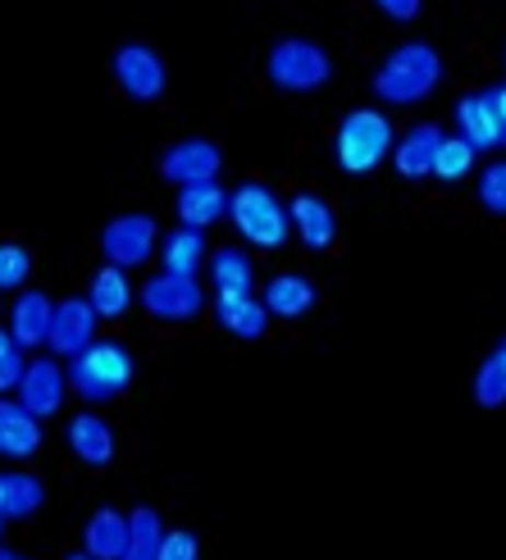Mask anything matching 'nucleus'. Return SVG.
I'll return each instance as SVG.
<instances>
[{
    "label": "nucleus",
    "instance_id": "obj_1",
    "mask_svg": "<svg viewBox=\"0 0 506 560\" xmlns=\"http://www.w3.org/2000/svg\"><path fill=\"white\" fill-rule=\"evenodd\" d=\"M438 82H442V55L429 42H402L375 69V96L383 105H419L438 92Z\"/></svg>",
    "mask_w": 506,
    "mask_h": 560
},
{
    "label": "nucleus",
    "instance_id": "obj_2",
    "mask_svg": "<svg viewBox=\"0 0 506 560\" xmlns=\"http://www.w3.org/2000/svg\"><path fill=\"white\" fill-rule=\"evenodd\" d=\"M133 383V355L119 342H88L78 355H69V387L82 401H115Z\"/></svg>",
    "mask_w": 506,
    "mask_h": 560
},
{
    "label": "nucleus",
    "instance_id": "obj_3",
    "mask_svg": "<svg viewBox=\"0 0 506 560\" xmlns=\"http://www.w3.org/2000/svg\"><path fill=\"white\" fill-rule=\"evenodd\" d=\"M392 151V124L379 109H352V115L337 124L333 137V155L343 164V174H375L383 155Z\"/></svg>",
    "mask_w": 506,
    "mask_h": 560
},
{
    "label": "nucleus",
    "instance_id": "obj_4",
    "mask_svg": "<svg viewBox=\"0 0 506 560\" xmlns=\"http://www.w3.org/2000/svg\"><path fill=\"white\" fill-rule=\"evenodd\" d=\"M229 219L238 223V233L246 242H256L265 250L284 246L288 242V229H292L284 201H278V196L265 183H242L238 191H229Z\"/></svg>",
    "mask_w": 506,
    "mask_h": 560
},
{
    "label": "nucleus",
    "instance_id": "obj_5",
    "mask_svg": "<svg viewBox=\"0 0 506 560\" xmlns=\"http://www.w3.org/2000/svg\"><path fill=\"white\" fill-rule=\"evenodd\" d=\"M265 73L278 92H320L324 82L333 78V60H329V50L315 46V42H306V37H284V42H274L269 50V60H265Z\"/></svg>",
    "mask_w": 506,
    "mask_h": 560
},
{
    "label": "nucleus",
    "instance_id": "obj_6",
    "mask_svg": "<svg viewBox=\"0 0 506 560\" xmlns=\"http://www.w3.org/2000/svg\"><path fill=\"white\" fill-rule=\"evenodd\" d=\"M142 311L151 315V319H160V324H192L196 315L206 311V292H202V283H196L192 273H156V278H147L142 283Z\"/></svg>",
    "mask_w": 506,
    "mask_h": 560
},
{
    "label": "nucleus",
    "instance_id": "obj_7",
    "mask_svg": "<svg viewBox=\"0 0 506 560\" xmlns=\"http://www.w3.org/2000/svg\"><path fill=\"white\" fill-rule=\"evenodd\" d=\"M101 250H105V260L119 265V269L147 265L156 250H160L156 219L151 214H119V219H110L105 233H101Z\"/></svg>",
    "mask_w": 506,
    "mask_h": 560
},
{
    "label": "nucleus",
    "instance_id": "obj_8",
    "mask_svg": "<svg viewBox=\"0 0 506 560\" xmlns=\"http://www.w3.org/2000/svg\"><path fill=\"white\" fill-rule=\"evenodd\" d=\"M115 82L124 88L128 101H142L147 105V101H160L164 96L169 73H164V60H160L151 46L128 42V46L115 50Z\"/></svg>",
    "mask_w": 506,
    "mask_h": 560
},
{
    "label": "nucleus",
    "instance_id": "obj_9",
    "mask_svg": "<svg viewBox=\"0 0 506 560\" xmlns=\"http://www.w3.org/2000/svg\"><path fill=\"white\" fill-rule=\"evenodd\" d=\"M223 170V151L206 137H183L160 155V178H169L174 187H192V183H215Z\"/></svg>",
    "mask_w": 506,
    "mask_h": 560
},
{
    "label": "nucleus",
    "instance_id": "obj_10",
    "mask_svg": "<svg viewBox=\"0 0 506 560\" xmlns=\"http://www.w3.org/2000/svg\"><path fill=\"white\" fill-rule=\"evenodd\" d=\"M19 401L33 410L37 419H50V415H60V406H65V392H69V374L55 365L50 355H42V360H27V370H23V378H19Z\"/></svg>",
    "mask_w": 506,
    "mask_h": 560
},
{
    "label": "nucleus",
    "instance_id": "obj_11",
    "mask_svg": "<svg viewBox=\"0 0 506 560\" xmlns=\"http://www.w3.org/2000/svg\"><path fill=\"white\" fill-rule=\"evenodd\" d=\"M96 324H101V315L92 311V301H88V296H69V301L55 305L46 347H50L55 355H78L88 342H96Z\"/></svg>",
    "mask_w": 506,
    "mask_h": 560
},
{
    "label": "nucleus",
    "instance_id": "obj_12",
    "mask_svg": "<svg viewBox=\"0 0 506 560\" xmlns=\"http://www.w3.org/2000/svg\"><path fill=\"white\" fill-rule=\"evenodd\" d=\"M442 137H447V132H442L438 124H415V128H406L402 142L392 147V170H398V178H406V183L429 178Z\"/></svg>",
    "mask_w": 506,
    "mask_h": 560
},
{
    "label": "nucleus",
    "instance_id": "obj_13",
    "mask_svg": "<svg viewBox=\"0 0 506 560\" xmlns=\"http://www.w3.org/2000/svg\"><path fill=\"white\" fill-rule=\"evenodd\" d=\"M65 442H69V452L88 465V469H105L110 460H115V429L105 424L101 415H73L69 424H65Z\"/></svg>",
    "mask_w": 506,
    "mask_h": 560
},
{
    "label": "nucleus",
    "instance_id": "obj_14",
    "mask_svg": "<svg viewBox=\"0 0 506 560\" xmlns=\"http://www.w3.org/2000/svg\"><path fill=\"white\" fill-rule=\"evenodd\" d=\"M42 452V419L27 410L23 401H5L0 397V456L10 460H27Z\"/></svg>",
    "mask_w": 506,
    "mask_h": 560
},
{
    "label": "nucleus",
    "instance_id": "obj_15",
    "mask_svg": "<svg viewBox=\"0 0 506 560\" xmlns=\"http://www.w3.org/2000/svg\"><path fill=\"white\" fill-rule=\"evenodd\" d=\"M215 319L223 332H233V338L256 342L269 324V311H265V301H256L251 292H215Z\"/></svg>",
    "mask_w": 506,
    "mask_h": 560
},
{
    "label": "nucleus",
    "instance_id": "obj_16",
    "mask_svg": "<svg viewBox=\"0 0 506 560\" xmlns=\"http://www.w3.org/2000/svg\"><path fill=\"white\" fill-rule=\"evenodd\" d=\"M288 219H292V229H297L301 246H311V250H329V246L337 242V219H333L329 201H320L315 191H301V196H292V210H288Z\"/></svg>",
    "mask_w": 506,
    "mask_h": 560
},
{
    "label": "nucleus",
    "instance_id": "obj_17",
    "mask_svg": "<svg viewBox=\"0 0 506 560\" xmlns=\"http://www.w3.org/2000/svg\"><path fill=\"white\" fill-rule=\"evenodd\" d=\"M50 315H55V301L46 292H23L10 311V338L23 351H37L50 338Z\"/></svg>",
    "mask_w": 506,
    "mask_h": 560
},
{
    "label": "nucleus",
    "instance_id": "obj_18",
    "mask_svg": "<svg viewBox=\"0 0 506 560\" xmlns=\"http://www.w3.org/2000/svg\"><path fill=\"white\" fill-rule=\"evenodd\" d=\"M457 137H465L474 151H493V147H502V119H497V109H493L488 92H480V96H461V101H457Z\"/></svg>",
    "mask_w": 506,
    "mask_h": 560
},
{
    "label": "nucleus",
    "instance_id": "obj_19",
    "mask_svg": "<svg viewBox=\"0 0 506 560\" xmlns=\"http://www.w3.org/2000/svg\"><path fill=\"white\" fill-rule=\"evenodd\" d=\"M82 551L92 560H128V515L101 506L82 524Z\"/></svg>",
    "mask_w": 506,
    "mask_h": 560
},
{
    "label": "nucleus",
    "instance_id": "obj_20",
    "mask_svg": "<svg viewBox=\"0 0 506 560\" xmlns=\"http://www.w3.org/2000/svg\"><path fill=\"white\" fill-rule=\"evenodd\" d=\"M265 311L269 319H301L315 305V283L306 273H274L265 283Z\"/></svg>",
    "mask_w": 506,
    "mask_h": 560
},
{
    "label": "nucleus",
    "instance_id": "obj_21",
    "mask_svg": "<svg viewBox=\"0 0 506 560\" xmlns=\"http://www.w3.org/2000/svg\"><path fill=\"white\" fill-rule=\"evenodd\" d=\"M179 223H187V229H210V223H219L223 214H229V191H223L219 183H192V187H179Z\"/></svg>",
    "mask_w": 506,
    "mask_h": 560
},
{
    "label": "nucleus",
    "instance_id": "obj_22",
    "mask_svg": "<svg viewBox=\"0 0 506 560\" xmlns=\"http://www.w3.org/2000/svg\"><path fill=\"white\" fill-rule=\"evenodd\" d=\"M160 260L169 273H192L202 269L206 260V229H187V223H179L174 233H164L160 237Z\"/></svg>",
    "mask_w": 506,
    "mask_h": 560
},
{
    "label": "nucleus",
    "instance_id": "obj_23",
    "mask_svg": "<svg viewBox=\"0 0 506 560\" xmlns=\"http://www.w3.org/2000/svg\"><path fill=\"white\" fill-rule=\"evenodd\" d=\"M88 301H92V311H96L101 319H119V315H128V305H133L128 273H124L119 265H110V260H105V269H96L92 288H88Z\"/></svg>",
    "mask_w": 506,
    "mask_h": 560
},
{
    "label": "nucleus",
    "instance_id": "obj_24",
    "mask_svg": "<svg viewBox=\"0 0 506 560\" xmlns=\"http://www.w3.org/2000/svg\"><path fill=\"white\" fill-rule=\"evenodd\" d=\"M46 501V488L42 479H33V474H0V511H5V520H27L37 515Z\"/></svg>",
    "mask_w": 506,
    "mask_h": 560
},
{
    "label": "nucleus",
    "instance_id": "obj_25",
    "mask_svg": "<svg viewBox=\"0 0 506 560\" xmlns=\"http://www.w3.org/2000/svg\"><path fill=\"white\" fill-rule=\"evenodd\" d=\"M210 283H215V292H251L256 273H251L246 250H238V246H219L215 256H210Z\"/></svg>",
    "mask_w": 506,
    "mask_h": 560
},
{
    "label": "nucleus",
    "instance_id": "obj_26",
    "mask_svg": "<svg viewBox=\"0 0 506 560\" xmlns=\"http://www.w3.org/2000/svg\"><path fill=\"white\" fill-rule=\"evenodd\" d=\"M160 538H164V524L151 506H137L128 515V560H156L160 556Z\"/></svg>",
    "mask_w": 506,
    "mask_h": 560
},
{
    "label": "nucleus",
    "instance_id": "obj_27",
    "mask_svg": "<svg viewBox=\"0 0 506 560\" xmlns=\"http://www.w3.org/2000/svg\"><path fill=\"white\" fill-rule=\"evenodd\" d=\"M474 151L465 137H442V147H438V155H434V178L438 183H461L470 170H474Z\"/></svg>",
    "mask_w": 506,
    "mask_h": 560
},
{
    "label": "nucleus",
    "instance_id": "obj_28",
    "mask_svg": "<svg viewBox=\"0 0 506 560\" xmlns=\"http://www.w3.org/2000/svg\"><path fill=\"white\" fill-rule=\"evenodd\" d=\"M474 401H480L484 410L506 406V355L502 351H493L480 365V374H474Z\"/></svg>",
    "mask_w": 506,
    "mask_h": 560
},
{
    "label": "nucleus",
    "instance_id": "obj_29",
    "mask_svg": "<svg viewBox=\"0 0 506 560\" xmlns=\"http://www.w3.org/2000/svg\"><path fill=\"white\" fill-rule=\"evenodd\" d=\"M480 206L488 214H506V160H493L480 170Z\"/></svg>",
    "mask_w": 506,
    "mask_h": 560
},
{
    "label": "nucleus",
    "instance_id": "obj_30",
    "mask_svg": "<svg viewBox=\"0 0 506 560\" xmlns=\"http://www.w3.org/2000/svg\"><path fill=\"white\" fill-rule=\"evenodd\" d=\"M27 269H33V256H27L23 246H0V292L23 288Z\"/></svg>",
    "mask_w": 506,
    "mask_h": 560
},
{
    "label": "nucleus",
    "instance_id": "obj_31",
    "mask_svg": "<svg viewBox=\"0 0 506 560\" xmlns=\"http://www.w3.org/2000/svg\"><path fill=\"white\" fill-rule=\"evenodd\" d=\"M196 551H202L196 534H187V528H174V534L160 538V556L156 560H196Z\"/></svg>",
    "mask_w": 506,
    "mask_h": 560
},
{
    "label": "nucleus",
    "instance_id": "obj_32",
    "mask_svg": "<svg viewBox=\"0 0 506 560\" xmlns=\"http://www.w3.org/2000/svg\"><path fill=\"white\" fill-rule=\"evenodd\" d=\"M23 370H27V360H23V347H10V351H0V397H5V392H14V387H19Z\"/></svg>",
    "mask_w": 506,
    "mask_h": 560
},
{
    "label": "nucleus",
    "instance_id": "obj_33",
    "mask_svg": "<svg viewBox=\"0 0 506 560\" xmlns=\"http://www.w3.org/2000/svg\"><path fill=\"white\" fill-rule=\"evenodd\" d=\"M370 5H375L383 19H392V23H415L425 0H370Z\"/></svg>",
    "mask_w": 506,
    "mask_h": 560
},
{
    "label": "nucleus",
    "instance_id": "obj_34",
    "mask_svg": "<svg viewBox=\"0 0 506 560\" xmlns=\"http://www.w3.org/2000/svg\"><path fill=\"white\" fill-rule=\"evenodd\" d=\"M488 101H493L497 119H502V147H506V82H502V88H493V92H488Z\"/></svg>",
    "mask_w": 506,
    "mask_h": 560
},
{
    "label": "nucleus",
    "instance_id": "obj_35",
    "mask_svg": "<svg viewBox=\"0 0 506 560\" xmlns=\"http://www.w3.org/2000/svg\"><path fill=\"white\" fill-rule=\"evenodd\" d=\"M10 347H19V342L10 338V332H0V351H10Z\"/></svg>",
    "mask_w": 506,
    "mask_h": 560
},
{
    "label": "nucleus",
    "instance_id": "obj_36",
    "mask_svg": "<svg viewBox=\"0 0 506 560\" xmlns=\"http://www.w3.org/2000/svg\"><path fill=\"white\" fill-rule=\"evenodd\" d=\"M0 534H5V511H0Z\"/></svg>",
    "mask_w": 506,
    "mask_h": 560
},
{
    "label": "nucleus",
    "instance_id": "obj_37",
    "mask_svg": "<svg viewBox=\"0 0 506 560\" xmlns=\"http://www.w3.org/2000/svg\"><path fill=\"white\" fill-rule=\"evenodd\" d=\"M497 351H502V355H506V338H502V347H497Z\"/></svg>",
    "mask_w": 506,
    "mask_h": 560
}]
</instances>
